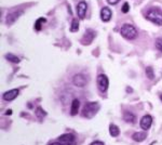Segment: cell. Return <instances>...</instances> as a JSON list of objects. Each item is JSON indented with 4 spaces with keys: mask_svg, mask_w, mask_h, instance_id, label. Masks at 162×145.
<instances>
[{
    "mask_svg": "<svg viewBox=\"0 0 162 145\" xmlns=\"http://www.w3.org/2000/svg\"><path fill=\"white\" fill-rule=\"evenodd\" d=\"M146 19L151 21L152 23L157 24V25H162V11L157 7L149 9V10L146 12Z\"/></svg>",
    "mask_w": 162,
    "mask_h": 145,
    "instance_id": "cell-1",
    "label": "cell"
},
{
    "mask_svg": "<svg viewBox=\"0 0 162 145\" xmlns=\"http://www.w3.org/2000/svg\"><path fill=\"white\" fill-rule=\"evenodd\" d=\"M99 111V104L97 102H86L82 109V115L86 118H91L96 115Z\"/></svg>",
    "mask_w": 162,
    "mask_h": 145,
    "instance_id": "cell-2",
    "label": "cell"
},
{
    "mask_svg": "<svg viewBox=\"0 0 162 145\" xmlns=\"http://www.w3.org/2000/svg\"><path fill=\"white\" fill-rule=\"evenodd\" d=\"M122 37L126 38L129 40L135 39L137 37V29L131 24H123L120 29Z\"/></svg>",
    "mask_w": 162,
    "mask_h": 145,
    "instance_id": "cell-3",
    "label": "cell"
},
{
    "mask_svg": "<svg viewBox=\"0 0 162 145\" xmlns=\"http://www.w3.org/2000/svg\"><path fill=\"white\" fill-rule=\"evenodd\" d=\"M97 88L101 91L102 93H105L108 89V86H109V80H108V77L104 74H101V75L97 76Z\"/></svg>",
    "mask_w": 162,
    "mask_h": 145,
    "instance_id": "cell-4",
    "label": "cell"
},
{
    "mask_svg": "<svg viewBox=\"0 0 162 145\" xmlns=\"http://www.w3.org/2000/svg\"><path fill=\"white\" fill-rule=\"evenodd\" d=\"M57 142L62 145H76V138L72 133H65L59 138Z\"/></svg>",
    "mask_w": 162,
    "mask_h": 145,
    "instance_id": "cell-5",
    "label": "cell"
},
{
    "mask_svg": "<svg viewBox=\"0 0 162 145\" xmlns=\"http://www.w3.org/2000/svg\"><path fill=\"white\" fill-rule=\"evenodd\" d=\"M96 36V33L94 32V30L92 29H86L85 34L83 35V37H82V40H81V43L82 44H85V46H88V44H90L91 42L93 41V39Z\"/></svg>",
    "mask_w": 162,
    "mask_h": 145,
    "instance_id": "cell-6",
    "label": "cell"
},
{
    "mask_svg": "<svg viewBox=\"0 0 162 145\" xmlns=\"http://www.w3.org/2000/svg\"><path fill=\"white\" fill-rule=\"evenodd\" d=\"M72 82L77 87H84L88 82V79L83 74H77L72 77Z\"/></svg>",
    "mask_w": 162,
    "mask_h": 145,
    "instance_id": "cell-7",
    "label": "cell"
},
{
    "mask_svg": "<svg viewBox=\"0 0 162 145\" xmlns=\"http://www.w3.org/2000/svg\"><path fill=\"white\" fill-rule=\"evenodd\" d=\"M151 124H152V117L150 115L143 116V118L141 119V122H139V125H141V128L143 129V130H145V131L148 130V129H150Z\"/></svg>",
    "mask_w": 162,
    "mask_h": 145,
    "instance_id": "cell-8",
    "label": "cell"
},
{
    "mask_svg": "<svg viewBox=\"0 0 162 145\" xmlns=\"http://www.w3.org/2000/svg\"><path fill=\"white\" fill-rule=\"evenodd\" d=\"M86 9H88V4L85 1H80L77 6V14L80 20H83L85 17Z\"/></svg>",
    "mask_w": 162,
    "mask_h": 145,
    "instance_id": "cell-9",
    "label": "cell"
},
{
    "mask_svg": "<svg viewBox=\"0 0 162 145\" xmlns=\"http://www.w3.org/2000/svg\"><path fill=\"white\" fill-rule=\"evenodd\" d=\"M112 16V10H110L108 7H104V8H102V10H101V19H102V21H103V22L110 21Z\"/></svg>",
    "mask_w": 162,
    "mask_h": 145,
    "instance_id": "cell-10",
    "label": "cell"
},
{
    "mask_svg": "<svg viewBox=\"0 0 162 145\" xmlns=\"http://www.w3.org/2000/svg\"><path fill=\"white\" fill-rule=\"evenodd\" d=\"M17 95H19V90H17V89H12V90H9V91H7V92H4L2 97H3V100L9 102V101H12V100L16 99Z\"/></svg>",
    "mask_w": 162,
    "mask_h": 145,
    "instance_id": "cell-11",
    "label": "cell"
},
{
    "mask_svg": "<svg viewBox=\"0 0 162 145\" xmlns=\"http://www.w3.org/2000/svg\"><path fill=\"white\" fill-rule=\"evenodd\" d=\"M23 13V11H16V12H10L7 16V21H8V24L11 25L12 23H14L15 21L17 20V17Z\"/></svg>",
    "mask_w": 162,
    "mask_h": 145,
    "instance_id": "cell-12",
    "label": "cell"
},
{
    "mask_svg": "<svg viewBox=\"0 0 162 145\" xmlns=\"http://www.w3.org/2000/svg\"><path fill=\"white\" fill-rule=\"evenodd\" d=\"M79 107H80V102H79L78 99H75L72 103V108H70V115L75 116L78 114L79 111Z\"/></svg>",
    "mask_w": 162,
    "mask_h": 145,
    "instance_id": "cell-13",
    "label": "cell"
},
{
    "mask_svg": "<svg viewBox=\"0 0 162 145\" xmlns=\"http://www.w3.org/2000/svg\"><path fill=\"white\" fill-rule=\"evenodd\" d=\"M147 138V133L146 132H135L132 135V139L136 142H142Z\"/></svg>",
    "mask_w": 162,
    "mask_h": 145,
    "instance_id": "cell-14",
    "label": "cell"
},
{
    "mask_svg": "<svg viewBox=\"0 0 162 145\" xmlns=\"http://www.w3.org/2000/svg\"><path fill=\"white\" fill-rule=\"evenodd\" d=\"M109 133L112 137H118V135L120 134V129H119V127H117L116 125L112 124L109 126Z\"/></svg>",
    "mask_w": 162,
    "mask_h": 145,
    "instance_id": "cell-15",
    "label": "cell"
},
{
    "mask_svg": "<svg viewBox=\"0 0 162 145\" xmlns=\"http://www.w3.org/2000/svg\"><path fill=\"white\" fill-rule=\"evenodd\" d=\"M6 59L8 60L9 62L13 63V64H19L20 61H21V60H20L19 57H16V55L12 54V53H7V54H6Z\"/></svg>",
    "mask_w": 162,
    "mask_h": 145,
    "instance_id": "cell-16",
    "label": "cell"
},
{
    "mask_svg": "<svg viewBox=\"0 0 162 145\" xmlns=\"http://www.w3.org/2000/svg\"><path fill=\"white\" fill-rule=\"evenodd\" d=\"M123 119L125 120L126 122L133 124V122H135V115L131 113V111H125V113H124V116H123Z\"/></svg>",
    "mask_w": 162,
    "mask_h": 145,
    "instance_id": "cell-17",
    "label": "cell"
},
{
    "mask_svg": "<svg viewBox=\"0 0 162 145\" xmlns=\"http://www.w3.org/2000/svg\"><path fill=\"white\" fill-rule=\"evenodd\" d=\"M78 29H79V21H78V19L74 17V19H72V25H70V32L76 33V32H78Z\"/></svg>",
    "mask_w": 162,
    "mask_h": 145,
    "instance_id": "cell-18",
    "label": "cell"
},
{
    "mask_svg": "<svg viewBox=\"0 0 162 145\" xmlns=\"http://www.w3.org/2000/svg\"><path fill=\"white\" fill-rule=\"evenodd\" d=\"M46 23V19L44 17H41V19H38L36 21V24H35V29L36 30H40L41 29V24Z\"/></svg>",
    "mask_w": 162,
    "mask_h": 145,
    "instance_id": "cell-19",
    "label": "cell"
},
{
    "mask_svg": "<svg viewBox=\"0 0 162 145\" xmlns=\"http://www.w3.org/2000/svg\"><path fill=\"white\" fill-rule=\"evenodd\" d=\"M146 75H147V77L149 78V79H154L155 74H154V70H152V67L148 66V67L146 68Z\"/></svg>",
    "mask_w": 162,
    "mask_h": 145,
    "instance_id": "cell-20",
    "label": "cell"
},
{
    "mask_svg": "<svg viewBox=\"0 0 162 145\" xmlns=\"http://www.w3.org/2000/svg\"><path fill=\"white\" fill-rule=\"evenodd\" d=\"M36 115L38 116V118H43L46 116V111H44L43 109H42V107H38L36 109Z\"/></svg>",
    "mask_w": 162,
    "mask_h": 145,
    "instance_id": "cell-21",
    "label": "cell"
},
{
    "mask_svg": "<svg viewBox=\"0 0 162 145\" xmlns=\"http://www.w3.org/2000/svg\"><path fill=\"white\" fill-rule=\"evenodd\" d=\"M156 47L159 51H161L162 52V37L158 38V39L156 40Z\"/></svg>",
    "mask_w": 162,
    "mask_h": 145,
    "instance_id": "cell-22",
    "label": "cell"
},
{
    "mask_svg": "<svg viewBox=\"0 0 162 145\" xmlns=\"http://www.w3.org/2000/svg\"><path fill=\"white\" fill-rule=\"evenodd\" d=\"M129 10H130V6H129L128 2L123 3V6H122V8H121V11H122V12H123V13H128Z\"/></svg>",
    "mask_w": 162,
    "mask_h": 145,
    "instance_id": "cell-23",
    "label": "cell"
},
{
    "mask_svg": "<svg viewBox=\"0 0 162 145\" xmlns=\"http://www.w3.org/2000/svg\"><path fill=\"white\" fill-rule=\"evenodd\" d=\"M120 1V0H107V2L109 4H112V6H114V4H116V3H118V2Z\"/></svg>",
    "mask_w": 162,
    "mask_h": 145,
    "instance_id": "cell-24",
    "label": "cell"
},
{
    "mask_svg": "<svg viewBox=\"0 0 162 145\" xmlns=\"http://www.w3.org/2000/svg\"><path fill=\"white\" fill-rule=\"evenodd\" d=\"M90 145H104V142H102V141H94V142H92Z\"/></svg>",
    "mask_w": 162,
    "mask_h": 145,
    "instance_id": "cell-25",
    "label": "cell"
},
{
    "mask_svg": "<svg viewBox=\"0 0 162 145\" xmlns=\"http://www.w3.org/2000/svg\"><path fill=\"white\" fill-rule=\"evenodd\" d=\"M50 145H62L59 142H53V143H51Z\"/></svg>",
    "mask_w": 162,
    "mask_h": 145,
    "instance_id": "cell-26",
    "label": "cell"
},
{
    "mask_svg": "<svg viewBox=\"0 0 162 145\" xmlns=\"http://www.w3.org/2000/svg\"><path fill=\"white\" fill-rule=\"evenodd\" d=\"M11 114H12V111H10V109H9V111H7V115H11Z\"/></svg>",
    "mask_w": 162,
    "mask_h": 145,
    "instance_id": "cell-27",
    "label": "cell"
},
{
    "mask_svg": "<svg viewBox=\"0 0 162 145\" xmlns=\"http://www.w3.org/2000/svg\"><path fill=\"white\" fill-rule=\"evenodd\" d=\"M160 99H161V101H162V94L160 95Z\"/></svg>",
    "mask_w": 162,
    "mask_h": 145,
    "instance_id": "cell-28",
    "label": "cell"
}]
</instances>
